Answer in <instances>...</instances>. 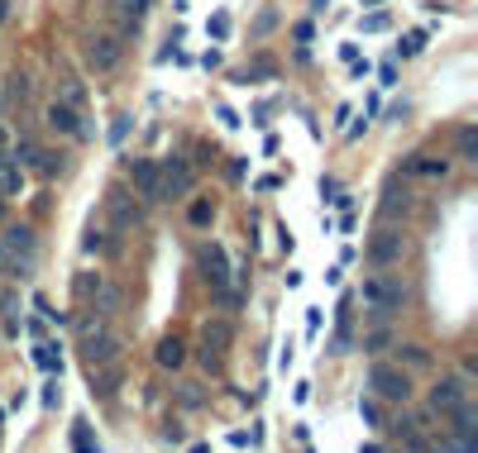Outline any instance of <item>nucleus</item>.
I'll use <instances>...</instances> for the list:
<instances>
[{
    "label": "nucleus",
    "mask_w": 478,
    "mask_h": 453,
    "mask_svg": "<svg viewBox=\"0 0 478 453\" xmlns=\"http://www.w3.org/2000/svg\"><path fill=\"white\" fill-rule=\"evenodd\" d=\"M124 134H129V115H120V119H115V124H110V143H120V139H124Z\"/></svg>",
    "instance_id": "nucleus-32"
},
{
    "label": "nucleus",
    "mask_w": 478,
    "mask_h": 453,
    "mask_svg": "<svg viewBox=\"0 0 478 453\" xmlns=\"http://www.w3.org/2000/svg\"><path fill=\"white\" fill-rule=\"evenodd\" d=\"M459 163H478V129L474 124H464L459 129V153H455Z\"/></svg>",
    "instance_id": "nucleus-21"
},
{
    "label": "nucleus",
    "mask_w": 478,
    "mask_h": 453,
    "mask_svg": "<svg viewBox=\"0 0 478 453\" xmlns=\"http://www.w3.org/2000/svg\"><path fill=\"white\" fill-rule=\"evenodd\" d=\"M196 191V167H191L187 158H163L158 163V200H182Z\"/></svg>",
    "instance_id": "nucleus-4"
},
{
    "label": "nucleus",
    "mask_w": 478,
    "mask_h": 453,
    "mask_svg": "<svg viewBox=\"0 0 478 453\" xmlns=\"http://www.w3.org/2000/svg\"><path fill=\"white\" fill-rule=\"evenodd\" d=\"M34 362H39L43 372H58V367H63V358H58V344H39V349H34Z\"/></svg>",
    "instance_id": "nucleus-24"
},
{
    "label": "nucleus",
    "mask_w": 478,
    "mask_h": 453,
    "mask_svg": "<svg viewBox=\"0 0 478 453\" xmlns=\"http://www.w3.org/2000/svg\"><path fill=\"white\" fill-rule=\"evenodd\" d=\"M397 362H406V367H426L431 353H426L421 344H397Z\"/></svg>",
    "instance_id": "nucleus-23"
},
{
    "label": "nucleus",
    "mask_w": 478,
    "mask_h": 453,
    "mask_svg": "<svg viewBox=\"0 0 478 453\" xmlns=\"http://www.w3.org/2000/svg\"><path fill=\"white\" fill-rule=\"evenodd\" d=\"M82 119H87V115H77V110H72L67 100H58V95L43 105V124H48L53 134H67V139H87L91 129H87Z\"/></svg>",
    "instance_id": "nucleus-8"
},
{
    "label": "nucleus",
    "mask_w": 478,
    "mask_h": 453,
    "mask_svg": "<svg viewBox=\"0 0 478 453\" xmlns=\"http://www.w3.org/2000/svg\"><path fill=\"white\" fill-rule=\"evenodd\" d=\"M359 410H364V420H369V425H382V415H378V401H373V396H369V401H359Z\"/></svg>",
    "instance_id": "nucleus-29"
},
{
    "label": "nucleus",
    "mask_w": 478,
    "mask_h": 453,
    "mask_svg": "<svg viewBox=\"0 0 478 453\" xmlns=\"http://www.w3.org/2000/svg\"><path fill=\"white\" fill-rule=\"evenodd\" d=\"M378 77H382V86H397V67H392V62H382Z\"/></svg>",
    "instance_id": "nucleus-35"
},
{
    "label": "nucleus",
    "mask_w": 478,
    "mask_h": 453,
    "mask_svg": "<svg viewBox=\"0 0 478 453\" xmlns=\"http://www.w3.org/2000/svg\"><path fill=\"white\" fill-rule=\"evenodd\" d=\"M29 95H34V86H29V77H19V72H14V77H10V100H14V105H24Z\"/></svg>",
    "instance_id": "nucleus-26"
},
{
    "label": "nucleus",
    "mask_w": 478,
    "mask_h": 453,
    "mask_svg": "<svg viewBox=\"0 0 478 453\" xmlns=\"http://www.w3.org/2000/svg\"><path fill=\"white\" fill-rule=\"evenodd\" d=\"M105 215H110L115 229H134V224L144 220V205L134 200L129 186H110V191H105Z\"/></svg>",
    "instance_id": "nucleus-7"
},
{
    "label": "nucleus",
    "mask_w": 478,
    "mask_h": 453,
    "mask_svg": "<svg viewBox=\"0 0 478 453\" xmlns=\"http://www.w3.org/2000/svg\"><path fill=\"white\" fill-rule=\"evenodd\" d=\"M153 358L163 362V367H182V362H187V349H182V339H173V334H168V339L153 349Z\"/></svg>",
    "instance_id": "nucleus-18"
},
{
    "label": "nucleus",
    "mask_w": 478,
    "mask_h": 453,
    "mask_svg": "<svg viewBox=\"0 0 478 453\" xmlns=\"http://www.w3.org/2000/svg\"><path fill=\"white\" fill-rule=\"evenodd\" d=\"M364 29H369V34H378V29H387V14H369V19H364Z\"/></svg>",
    "instance_id": "nucleus-34"
},
{
    "label": "nucleus",
    "mask_w": 478,
    "mask_h": 453,
    "mask_svg": "<svg viewBox=\"0 0 478 453\" xmlns=\"http://www.w3.org/2000/svg\"><path fill=\"white\" fill-rule=\"evenodd\" d=\"M421 48H426V34H421V29H411V34H406V38L397 43V53H402V58H416Z\"/></svg>",
    "instance_id": "nucleus-25"
},
{
    "label": "nucleus",
    "mask_w": 478,
    "mask_h": 453,
    "mask_svg": "<svg viewBox=\"0 0 478 453\" xmlns=\"http://www.w3.org/2000/svg\"><path fill=\"white\" fill-rule=\"evenodd\" d=\"M215 119H220V124H225V129H239V115H235V110H230V105H220V110H215Z\"/></svg>",
    "instance_id": "nucleus-31"
},
{
    "label": "nucleus",
    "mask_w": 478,
    "mask_h": 453,
    "mask_svg": "<svg viewBox=\"0 0 478 453\" xmlns=\"http://www.w3.org/2000/svg\"><path fill=\"white\" fill-rule=\"evenodd\" d=\"M354 301L369 310V320H392V315L406 305V281H402L397 272H387V268H373L364 281H359Z\"/></svg>",
    "instance_id": "nucleus-2"
},
{
    "label": "nucleus",
    "mask_w": 478,
    "mask_h": 453,
    "mask_svg": "<svg viewBox=\"0 0 478 453\" xmlns=\"http://www.w3.org/2000/svg\"><path fill=\"white\" fill-rule=\"evenodd\" d=\"M201 334H206V353H215V358H220V353L230 349V339H235V325H230V320H206V325H201Z\"/></svg>",
    "instance_id": "nucleus-16"
},
{
    "label": "nucleus",
    "mask_w": 478,
    "mask_h": 453,
    "mask_svg": "<svg viewBox=\"0 0 478 453\" xmlns=\"http://www.w3.org/2000/svg\"><path fill=\"white\" fill-rule=\"evenodd\" d=\"M5 19H10V0H0V24H5Z\"/></svg>",
    "instance_id": "nucleus-36"
},
{
    "label": "nucleus",
    "mask_w": 478,
    "mask_h": 453,
    "mask_svg": "<svg viewBox=\"0 0 478 453\" xmlns=\"http://www.w3.org/2000/svg\"><path fill=\"white\" fill-rule=\"evenodd\" d=\"M191 453H210V449H206V444H196V449H191Z\"/></svg>",
    "instance_id": "nucleus-37"
},
{
    "label": "nucleus",
    "mask_w": 478,
    "mask_h": 453,
    "mask_svg": "<svg viewBox=\"0 0 478 453\" xmlns=\"http://www.w3.org/2000/svg\"><path fill=\"white\" fill-rule=\"evenodd\" d=\"M24 191V172H19V163L10 158V153H0V196L10 200V196H19Z\"/></svg>",
    "instance_id": "nucleus-17"
},
{
    "label": "nucleus",
    "mask_w": 478,
    "mask_h": 453,
    "mask_svg": "<svg viewBox=\"0 0 478 453\" xmlns=\"http://www.w3.org/2000/svg\"><path fill=\"white\" fill-rule=\"evenodd\" d=\"M369 391L378 396V401H387V406H406L411 401V377H406V367L402 362H373L369 367Z\"/></svg>",
    "instance_id": "nucleus-3"
},
{
    "label": "nucleus",
    "mask_w": 478,
    "mask_h": 453,
    "mask_svg": "<svg viewBox=\"0 0 478 453\" xmlns=\"http://www.w3.org/2000/svg\"><path fill=\"white\" fill-rule=\"evenodd\" d=\"M82 244H87V253H100V248H105V234H100V229H96V224H91Z\"/></svg>",
    "instance_id": "nucleus-28"
},
{
    "label": "nucleus",
    "mask_w": 478,
    "mask_h": 453,
    "mask_svg": "<svg viewBox=\"0 0 478 453\" xmlns=\"http://www.w3.org/2000/svg\"><path fill=\"white\" fill-rule=\"evenodd\" d=\"M0 248H5V258H39V239L29 224H10L0 234Z\"/></svg>",
    "instance_id": "nucleus-12"
},
{
    "label": "nucleus",
    "mask_w": 478,
    "mask_h": 453,
    "mask_svg": "<svg viewBox=\"0 0 478 453\" xmlns=\"http://www.w3.org/2000/svg\"><path fill=\"white\" fill-rule=\"evenodd\" d=\"M364 453H382V449H373V444H369V449H364Z\"/></svg>",
    "instance_id": "nucleus-40"
},
{
    "label": "nucleus",
    "mask_w": 478,
    "mask_h": 453,
    "mask_svg": "<svg viewBox=\"0 0 478 453\" xmlns=\"http://www.w3.org/2000/svg\"><path fill=\"white\" fill-rule=\"evenodd\" d=\"M411 205H416V200H411V191H406V186H397V181H392V186H387V200H382V215H397V210H402V215H406V210H411Z\"/></svg>",
    "instance_id": "nucleus-19"
},
{
    "label": "nucleus",
    "mask_w": 478,
    "mask_h": 453,
    "mask_svg": "<svg viewBox=\"0 0 478 453\" xmlns=\"http://www.w3.org/2000/svg\"><path fill=\"white\" fill-rule=\"evenodd\" d=\"M210 34H215V38H230V19L215 14V19H210Z\"/></svg>",
    "instance_id": "nucleus-33"
},
{
    "label": "nucleus",
    "mask_w": 478,
    "mask_h": 453,
    "mask_svg": "<svg viewBox=\"0 0 478 453\" xmlns=\"http://www.w3.org/2000/svg\"><path fill=\"white\" fill-rule=\"evenodd\" d=\"M77 344H82L87 367H115L120 353H124V334H120L115 320L100 315V310H87V315L77 320Z\"/></svg>",
    "instance_id": "nucleus-1"
},
{
    "label": "nucleus",
    "mask_w": 478,
    "mask_h": 453,
    "mask_svg": "<svg viewBox=\"0 0 478 453\" xmlns=\"http://www.w3.org/2000/svg\"><path fill=\"white\" fill-rule=\"evenodd\" d=\"M0 220H5V196H0Z\"/></svg>",
    "instance_id": "nucleus-39"
},
{
    "label": "nucleus",
    "mask_w": 478,
    "mask_h": 453,
    "mask_svg": "<svg viewBox=\"0 0 478 453\" xmlns=\"http://www.w3.org/2000/svg\"><path fill=\"white\" fill-rule=\"evenodd\" d=\"M464 401H469V386H464V377H440V382L431 386V410H440V415L459 410Z\"/></svg>",
    "instance_id": "nucleus-11"
},
{
    "label": "nucleus",
    "mask_w": 478,
    "mask_h": 453,
    "mask_svg": "<svg viewBox=\"0 0 478 453\" xmlns=\"http://www.w3.org/2000/svg\"><path fill=\"white\" fill-rule=\"evenodd\" d=\"M196 263H201V277H206V286H210L215 296L230 291V263H225V248H220V244H201Z\"/></svg>",
    "instance_id": "nucleus-10"
},
{
    "label": "nucleus",
    "mask_w": 478,
    "mask_h": 453,
    "mask_svg": "<svg viewBox=\"0 0 478 453\" xmlns=\"http://www.w3.org/2000/svg\"><path fill=\"white\" fill-rule=\"evenodd\" d=\"M387 344H392V329H382V320H373V329L364 334V349H369V353H382Z\"/></svg>",
    "instance_id": "nucleus-22"
},
{
    "label": "nucleus",
    "mask_w": 478,
    "mask_h": 453,
    "mask_svg": "<svg viewBox=\"0 0 478 453\" xmlns=\"http://www.w3.org/2000/svg\"><path fill=\"white\" fill-rule=\"evenodd\" d=\"M149 5L153 0H110L105 5V14H110V34H120V38H129V34H139V24H144V14H149Z\"/></svg>",
    "instance_id": "nucleus-9"
},
{
    "label": "nucleus",
    "mask_w": 478,
    "mask_h": 453,
    "mask_svg": "<svg viewBox=\"0 0 478 453\" xmlns=\"http://www.w3.org/2000/svg\"><path fill=\"white\" fill-rule=\"evenodd\" d=\"M406 172H411V177H426V181H445L455 172V158H411Z\"/></svg>",
    "instance_id": "nucleus-15"
},
{
    "label": "nucleus",
    "mask_w": 478,
    "mask_h": 453,
    "mask_svg": "<svg viewBox=\"0 0 478 453\" xmlns=\"http://www.w3.org/2000/svg\"><path fill=\"white\" fill-rule=\"evenodd\" d=\"M82 53H87V67L105 77V72H115L124 62V38L110 34V29H96V34H87V48Z\"/></svg>",
    "instance_id": "nucleus-5"
},
{
    "label": "nucleus",
    "mask_w": 478,
    "mask_h": 453,
    "mask_svg": "<svg viewBox=\"0 0 478 453\" xmlns=\"http://www.w3.org/2000/svg\"><path fill=\"white\" fill-rule=\"evenodd\" d=\"M364 258L373 263V268H392V263H402L406 258V234L402 229H392V224H382L369 234V244H364Z\"/></svg>",
    "instance_id": "nucleus-6"
},
{
    "label": "nucleus",
    "mask_w": 478,
    "mask_h": 453,
    "mask_svg": "<svg viewBox=\"0 0 478 453\" xmlns=\"http://www.w3.org/2000/svg\"><path fill=\"white\" fill-rule=\"evenodd\" d=\"M58 100H67V105H72L77 115H87V86H82V82H72V77L63 82V91H58Z\"/></svg>",
    "instance_id": "nucleus-20"
},
{
    "label": "nucleus",
    "mask_w": 478,
    "mask_h": 453,
    "mask_svg": "<svg viewBox=\"0 0 478 453\" xmlns=\"http://www.w3.org/2000/svg\"><path fill=\"white\" fill-rule=\"evenodd\" d=\"M72 449H77V453H96L91 434H87V430H77V434H72Z\"/></svg>",
    "instance_id": "nucleus-30"
},
{
    "label": "nucleus",
    "mask_w": 478,
    "mask_h": 453,
    "mask_svg": "<svg viewBox=\"0 0 478 453\" xmlns=\"http://www.w3.org/2000/svg\"><path fill=\"white\" fill-rule=\"evenodd\" d=\"M129 186H134L144 200H158V163H153V158H134V163H129Z\"/></svg>",
    "instance_id": "nucleus-13"
},
{
    "label": "nucleus",
    "mask_w": 478,
    "mask_h": 453,
    "mask_svg": "<svg viewBox=\"0 0 478 453\" xmlns=\"http://www.w3.org/2000/svg\"><path fill=\"white\" fill-rule=\"evenodd\" d=\"M187 220H191V224H210V220H215V205H206V200H196V205L187 210Z\"/></svg>",
    "instance_id": "nucleus-27"
},
{
    "label": "nucleus",
    "mask_w": 478,
    "mask_h": 453,
    "mask_svg": "<svg viewBox=\"0 0 478 453\" xmlns=\"http://www.w3.org/2000/svg\"><path fill=\"white\" fill-rule=\"evenodd\" d=\"M455 415V444H464V449H474V439H478V410H474V401H464L459 410H450Z\"/></svg>",
    "instance_id": "nucleus-14"
},
{
    "label": "nucleus",
    "mask_w": 478,
    "mask_h": 453,
    "mask_svg": "<svg viewBox=\"0 0 478 453\" xmlns=\"http://www.w3.org/2000/svg\"><path fill=\"white\" fill-rule=\"evenodd\" d=\"M0 153H5V129H0Z\"/></svg>",
    "instance_id": "nucleus-38"
}]
</instances>
